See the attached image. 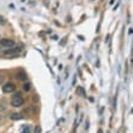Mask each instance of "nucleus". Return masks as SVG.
Instances as JSON below:
<instances>
[{"label":"nucleus","mask_w":133,"mask_h":133,"mask_svg":"<svg viewBox=\"0 0 133 133\" xmlns=\"http://www.w3.org/2000/svg\"><path fill=\"white\" fill-rule=\"evenodd\" d=\"M30 88H32V85L29 84V82H27V84H24V85H23V90H24L25 92L30 91Z\"/></svg>","instance_id":"obj_8"},{"label":"nucleus","mask_w":133,"mask_h":133,"mask_svg":"<svg viewBox=\"0 0 133 133\" xmlns=\"http://www.w3.org/2000/svg\"><path fill=\"white\" fill-rule=\"evenodd\" d=\"M16 77L21 81H25L27 80V74H25L23 70H19V71L17 73V75H16Z\"/></svg>","instance_id":"obj_5"},{"label":"nucleus","mask_w":133,"mask_h":133,"mask_svg":"<svg viewBox=\"0 0 133 133\" xmlns=\"http://www.w3.org/2000/svg\"><path fill=\"white\" fill-rule=\"evenodd\" d=\"M11 105L15 107V108H18V107H22L23 105V98H22L21 93H17V95H15L11 99Z\"/></svg>","instance_id":"obj_1"},{"label":"nucleus","mask_w":133,"mask_h":133,"mask_svg":"<svg viewBox=\"0 0 133 133\" xmlns=\"http://www.w3.org/2000/svg\"><path fill=\"white\" fill-rule=\"evenodd\" d=\"M0 22H1V23H5V21L3 19V17H1V16H0Z\"/></svg>","instance_id":"obj_12"},{"label":"nucleus","mask_w":133,"mask_h":133,"mask_svg":"<svg viewBox=\"0 0 133 133\" xmlns=\"http://www.w3.org/2000/svg\"><path fill=\"white\" fill-rule=\"evenodd\" d=\"M15 90H16V86H15V84H12V82H7V84L3 85V92H5V93H11V92H14Z\"/></svg>","instance_id":"obj_3"},{"label":"nucleus","mask_w":133,"mask_h":133,"mask_svg":"<svg viewBox=\"0 0 133 133\" xmlns=\"http://www.w3.org/2000/svg\"><path fill=\"white\" fill-rule=\"evenodd\" d=\"M11 119L12 120H21V119H23V116H22V114H11Z\"/></svg>","instance_id":"obj_7"},{"label":"nucleus","mask_w":133,"mask_h":133,"mask_svg":"<svg viewBox=\"0 0 133 133\" xmlns=\"http://www.w3.org/2000/svg\"><path fill=\"white\" fill-rule=\"evenodd\" d=\"M18 52H19V49H17V47H12V49H9V50H6V51L4 52V55H5V56H7V55H11V56H15V55H17Z\"/></svg>","instance_id":"obj_4"},{"label":"nucleus","mask_w":133,"mask_h":133,"mask_svg":"<svg viewBox=\"0 0 133 133\" xmlns=\"http://www.w3.org/2000/svg\"><path fill=\"white\" fill-rule=\"evenodd\" d=\"M76 93L79 96H81V97H85L86 96V92H85V88L81 87V86H79V87L76 88Z\"/></svg>","instance_id":"obj_6"},{"label":"nucleus","mask_w":133,"mask_h":133,"mask_svg":"<svg viewBox=\"0 0 133 133\" xmlns=\"http://www.w3.org/2000/svg\"><path fill=\"white\" fill-rule=\"evenodd\" d=\"M0 119H1V117H0Z\"/></svg>","instance_id":"obj_14"},{"label":"nucleus","mask_w":133,"mask_h":133,"mask_svg":"<svg viewBox=\"0 0 133 133\" xmlns=\"http://www.w3.org/2000/svg\"><path fill=\"white\" fill-rule=\"evenodd\" d=\"M3 82V76H0V84Z\"/></svg>","instance_id":"obj_13"},{"label":"nucleus","mask_w":133,"mask_h":133,"mask_svg":"<svg viewBox=\"0 0 133 133\" xmlns=\"http://www.w3.org/2000/svg\"><path fill=\"white\" fill-rule=\"evenodd\" d=\"M34 133H41V127H40V126H36V127H35Z\"/></svg>","instance_id":"obj_10"},{"label":"nucleus","mask_w":133,"mask_h":133,"mask_svg":"<svg viewBox=\"0 0 133 133\" xmlns=\"http://www.w3.org/2000/svg\"><path fill=\"white\" fill-rule=\"evenodd\" d=\"M21 133H30V126H24L22 128Z\"/></svg>","instance_id":"obj_9"},{"label":"nucleus","mask_w":133,"mask_h":133,"mask_svg":"<svg viewBox=\"0 0 133 133\" xmlns=\"http://www.w3.org/2000/svg\"><path fill=\"white\" fill-rule=\"evenodd\" d=\"M5 109H6V107L4 104H0V112H3V111H5Z\"/></svg>","instance_id":"obj_11"},{"label":"nucleus","mask_w":133,"mask_h":133,"mask_svg":"<svg viewBox=\"0 0 133 133\" xmlns=\"http://www.w3.org/2000/svg\"><path fill=\"white\" fill-rule=\"evenodd\" d=\"M0 46L12 49V47H15V41L14 40H10V39H1L0 40Z\"/></svg>","instance_id":"obj_2"}]
</instances>
